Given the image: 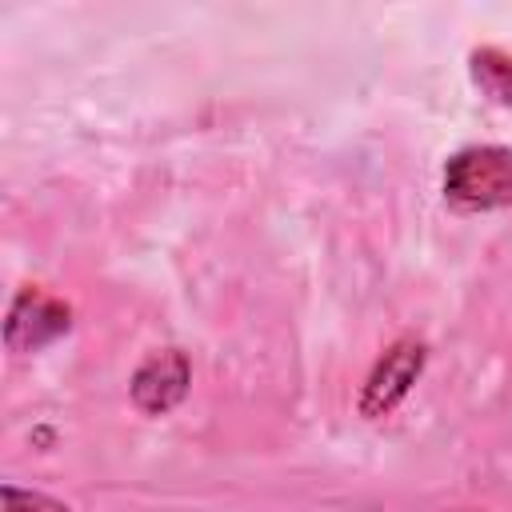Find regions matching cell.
I'll return each instance as SVG.
<instances>
[{
	"label": "cell",
	"mask_w": 512,
	"mask_h": 512,
	"mask_svg": "<svg viewBox=\"0 0 512 512\" xmlns=\"http://www.w3.org/2000/svg\"><path fill=\"white\" fill-rule=\"evenodd\" d=\"M444 196L460 208L512 204V148H464L444 168Z\"/></svg>",
	"instance_id": "1"
},
{
	"label": "cell",
	"mask_w": 512,
	"mask_h": 512,
	"mask_svg": "<svg viewBox=\"0 0 512 512\" xmlns=\"http://www.w3.org/2000/svg\"><path fill=\"white\" fill-rule=\"evenodd\" d=\"M420 368H424V348H420L416 340L392 344V348L384 352V360L376 364V372L368 376V388H364V400H360L364 416H384V412L416 384Z\"/></svg>",
	"instance_id": "2"
},
{
	"label": "cell",
	"mask_w": 512,
	"mask_h": 512,
	"mask_svg": "<svg viewBox=\"0 0 512 512\" xmlns=\"http://www.w3.org/2000/svg\"><path fill=\"white\" fill-rule=\"evenodd\" d=\"M68 328V308L52 296H44L40 288H28L16 296L12 312H8V344L16 352H32L40 344H48L52 336H60Z\"/></svg>",
	"instance_id": "3"
},
{
	"label": "cell",
	"mask_w": 512,
	"mask_h": 512,
	"mask_svg": "<svg viewBox=\"0 0 512 512\" xmlns=\"http://www.w3.org/2000/svg\"><path fill=\"white\" fill-rule=\"evenodd\" d=\"M188 388V360L180 352H156L152 360L140 364L136 380H132V396L144 412H164L172 408Z\"/></svg>",
	"instance_id": "4"
},
{
	"label": "cell",
	"mask_w": 512,
	"mask_h": 512,
	"mask_svg": "<svg viewBox=\"0 0 512 512\" xmlns=\"http://www.w3.org/2000/svg\"><path fill=\"white\" fill-rule=\"evenodd\" d=\"M468 64H472L476 84H480L496 104L512 108V56L500 52V48H476V52L468 56Z\"/></svg>",
	"instance_id": "5"
},
{
	"label": "cell",
	"mask_w": 512,
	"mask_h": 512,
	"mask_svg": "<svg viewBox=\"0 0 512 512\" xmlns=\"http://www.w3.org/2000/svg\"><path fill=\"white\" fill-rule=\"evenodd\" d=\"M4 512H68L64 504H56V500H48V496H28V492H20V488H4Z\"/></svg>",
	"instance_id": "6"
}]
</instances>
